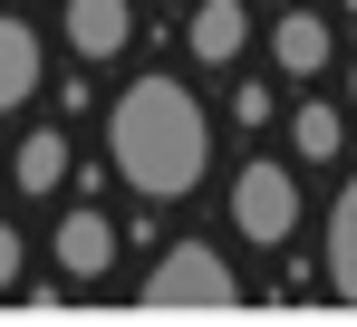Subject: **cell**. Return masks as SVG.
I'll list each match as a JSON object with an SVG mask.
<instances>
[{
	"instance_id": "obj_1",
	"label": "cell",
	"mask_w": 357,
	"mask_h": 327,
	"mask_svg": "<svg viewBox=\"0 0 357 327\" xmlns=\"http://www.w3.org/2000/svg\"><path fill=\"white\" fill-rule=\"evenodd\" d=\"M107 154H116L126 193L183 202L213 173V125H203V106H193L183 77H135L116 106H107Z\"/></svg>"
},
{
	"instance_id": "obj_2",
	"label": "cell",
	"mask_w": 357,
	"mask_h": 327,
	"mask_svg": "<svg viewBox=\"0 0 357 327\" xmlns=\"http://www.w3.org/2000/svg\"><path fill=\"white\" fill-rule=\"evenodd\" d=\"M145 308H165V318H213V308H241V279H232L222 250L174 241V250L145 270Z\"/></svg>"
},
{
	"instance_id": "obj_3",
	"label": "cell",
	"mask_w": 357,
	"mask_h": 327,
	"mask_svg": "<svg viewBox=\"0 0 357 327\" xmlns=\"http://www.w3.org/2000/svg\"><path fill=\"white\" fill-rule=\"evenodd\" d=\"M232 221H241V241L280 250V241L299 231V183H290L271 154H261V164H241V173H232Z\"/></svg>"
},
{
	"instance_id": "obj_4",
	"label": "cell",
	"mask_w": 357,
	"mask_h": 327,
	"mask_svg": "<svg viewBox=\"0 0 357 327\" xmlns=\"http://www.w3.org/2000/svg\"><path fill=\"white\" fill-rule=\"evenodd\" d=\"M126 39H135V0H68V49L87 67L126 58Z\"/></svg>"
},
{
	"instance_id": "obj_5",
	"label": "cell",
	"mask_w": 357,
	"mask_h": 327,
	"mask_svg": "<svg viewBox=\"0 0 357 327\" xmlns=\"http://www.w3.org/2000/svg\"><path fill=\"white\" fill-rule=\"evenodd\" d=\"M59 270L68 279H107L116 270V221L107 212H68L59 221Z\"/></svg>"
},
{
	"instance_id": "obj_6",
	"label": "cell",
	"mask_w": 357,
	"mask_h": 327,
	"mask_svg": "<svg viewBox=\"0 0 357 327\" xmlns=\"http://www.w3.org/2000/svg\"><path fill=\"white\" fill-rule=\"evenodd\" d=\"M39 97V29L29 19H0V115Z\"/></svg>"
},
{
	"instance_id": "obj_7",
	"label": "cell",
	"mask_w": 357,
	"mask_h": 327,
	"mask_svg": "<svg viewBox=\"0 0 357 327\" xmlns=\"http://www.w3.org/2000/svg\"><path fill=\"white\" fill-rule=\"evenodd\" d=\"M10 183H20L29 202L68 183V135H59V125H39V135H20V154H10Z\"/></svg>"
},
{
	"instance_id": "obj_8",
	"label": "cell",
	"mask_w": 357,
	"mask_h": 327,
	"mask_svg": "<svg viewBox=\"0 0 357 327\" xmlns=\"http://www.w3.org/2000/svg\"><path fill=\"white\" fill-rule=\"evenodd\" d=\"M183 39H193V58H203V67H232L241 39H251V19H241V0H203Z\"/></svg>"
},
{
	"instance_id": "obj_9",
	"label": "cell",
	"mask_w": 357,
	"mask_h": 327,
	"mask_svg": "<svg viewBox=\"0 0 357 327\" xmlns=\"http://www.w3.org/2000/svg\"><path fill=\"white\" fill-rule=\"evenodd\" d=\"M271 67H280V77H309V67H328V19H309V10L271 19Z\"/></svg>"
},
{
	"instance_id": "obj_10",
	"label": "cell",
	"mask_w": 357,
	"mask_h": 327,
	"mask_svg": "<svg viewBox=\"0 0 357 327\" xmlns=\"http://www.w3.org/2000/svg\"><path fill=\"white\" fill-rule=\"evenodd\" d=\"M328 289L357 308V173L338 183V202H328Z\"/></svg>"
},
{
	"instance_id": "obj_11",
	"label": "cell",
	"mask_w": 357,
	"mask_h": 327,
	"mask_svg": "<svg viewBox=\"0 0 357 327\" xmlns=\"http://www.w3.org/2000/svg\"><path fill=\"white\" fill-rule=\"evenodd\" d=\"M338 135H348L338 106H299V115H290V154H299V164H338Z\"/></svg>"
},
{
	"instance_id": "obj_12",
	"label": "cell",
	"mask_w": 357,
	"mask_h": 327,
	"mask_svg": "<svg viewBox=\"0 0 357 327\" xmlns=\"http://www.w3.org/2000/svg\"><path fill=\"white\" fill-rule=\"evenodd\" d=\"M232 115H241V125H271V87H261V77H241V97H232Z\"/></svg>"
},
{
	"instance_id": "obj_13",
	"label": "cell",
	"mask_w": 357,
	"mask_h": 327,
	"mask_svg": "<svg viewBox=\"0 0 357 327\" xmlns=\"http://www.w3.org/2000/svg\"><path fill=\"white\" fill-rule=\"evenodd\" d=\"M10 279H20V231L0 221V289H10Z\"/></svg>"
},
{
	"instance_id": "obj_14",
	"label": "cell",
	"mask_w": 357,
	"mask_h": 327,
	"mask_svg": "<svg viewBox=\"0 0 357 327\" xmlns=\"http://www.w3.org/2000/svg\"><path fill=\"white\" fill-rule=\"evenodd\" d=\"M348 106H357V67H348Z\"/></svg>"
},
{
	"instance_id": "obj_15",
	"label": "cell",
	"mask_w": 357,
	"mask_h": 327,
	"mask_svg": "<svg viewBox=\"0 0 357 327\" xmlns=\"http://www.w3.org/2000/svg\"><path fill=\"white\" fill-rule=\"evenodd\" d=\"M348 10H357V0H348Z\"/></svg>"
}]
</instances>
